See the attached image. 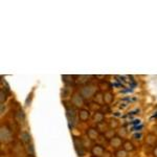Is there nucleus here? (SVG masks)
<instances>
[{
	"label": "nucleus",
	"mask_w": 157,
	"mask_h": 157,
	"mask_svg": "<svg viewBox=\"0 0 157 157\" xmlns=\"http://www.w3.org/2000/svg\"><path fill=\"white\" fill-rule=\"evenodd\" d=\"M133 137L135 138V139H137V140H140L141 137H143V134H141V133H139V134H134Z\"/></svg>",
	"instance_id": "obj_25"
},
{
	"label": "nucleus",
	"mask_w": 157,
	"mask_h": 157,
	"mask_svg": "<svg viewBox=\"0 0 157 157\" xmlns=\"http://www.w3.org/2000/svg\"><path fill=\"white\" fill-rule=\"evenodd\" d=\"M90 117V112L87 109H81L78 111V120H81L82 121H88V118Z\"/></svg>",
	"instance_id": "obj_9"
},
{
	"label": "nucleus",
	"mask_w": 157,
	"mask_h": 157,
	"mask_svg": "<svg viewBox=\"0 0 157 157\" xmlns=\"http://www.w3.org/2000/svg\"><path fill=\"white\" fill-rule=\"evenodd\" d=\"M100 110H101V112H102L103 113V114H104V113H108V112H110V108H109V105H105V106H101V109H100Z\"/></svg>",
	"instance_id": "obj_22"
},
{
	"label": "nucleus",
	"mask_w": 157,
	"mask_h": 157,
	"mask_svg": "<svg viewBox=\"0 0 157 157\" xmlns=\"http://www.w3.org/2000/svg\"><path fill=\"white\" fill-rule=\"evenodd\" d=\"M95 92H97V88L92 84H86L84 86H82V88H81V90H80V93L82 94V97L84 98H93Z\"/></svg>",
	"instance_id": "obj_2"
},
{
	"label": "nucleus",
	"mask_w": 157,
	"mask_h": 157,
	"mask_svg": "<svg viewBox=\"0 0 157 157\" xmlns=\"http://www.w3.org/2000/svg\"><path fill=\"white\" fill-rule=\"evenodd\" d=\"M25 151L27 152V154H29V156H34L35 148H34V146H33L32 144H27L26 147H25Z\"/></svg>",
	"instance_id": "obj_18"
},
{
	"label": "nucleus",
	"mask_w": 157,
	"mask_h": 157,
	"mask_svg": "<svg viewBox=\"0 0 157 157\" xmlns=\"http://www.w3.org/2000/svg\"><path fill=\"white\" fill-rule=\"evenodd\" d=\"M62 80L64 81L65 84L71 85V84H73V83L75 82V75H62Z\"/></svg>",
	"instance_id": "obj_16"
},
{
	"label": "nucleus",
	"mask_w": 157,
	"mask_h": 157,
	"mask_svg": "<svg viewBox=\"0 0 157 157\" xmlns=\"http://www.w3.org/2000/svg\"><path fill=\"white\" fill-rule=\"evenodd\" d=\"M156 143H157V136L155 134L153 133L148 134V136H147V144L149 146H154Z\"/></svg>",
	"instance_id": "obj_15"
},
{
	"label": "nucleus",
	"mask_w": 157,
	"mask_h": 157,
	"mask_svg": "<svg viewBox=\"0 0 157 157\" xmlns=\"http://www.w3.org/2000/svg\"><path fill=\"white\" fill-rule=\"evenodd\" d=\"M0 95H1V98H0V102H1V104H3L6 100V94L4 93V91L2 89H1V91H0Z\"/></svg>",
	"instance_id": "obj_24"
},
{
	"label": "nucleus",
	"mask_w": 157,
	"mask_h": 157,
	"mask_svg": "<svg viewBox=\"0 0 157 157\" xmlns=\"http://www.w3.org/2000/svg\"><path fill=\"white\" fill-rule=\"evenodd\" d=\"M153 154H154V156L157 157V147L155 149H154V151H153Z\"/></svg>",
	"instance_id": "obj_26"
},
{
	"label": "nucleus",
	"mask_w": 157,
	"mask_h": 157,
	"mask_svg": "<svg viewBox=\"0 0 157 157\" xmlns=\"http://www.w3.org/2000/svg\"><path fill=\"white\" fill-rule=\"evenodd\" d=\"M91 153H92L93 156L101 157L105 153V148H104L102 145H94L91 148Z\"/></svg>",
	"instance_id": "obj_7"
},
{
	"label": "nucleus",
	"mask_w": 157,
	"mask_h": 157,
	"mask_svg": "<svg viewBox=\"0 0 157 157\" xmlns=\"http://www.w3.org/2000/svg\"><path fill=\"white\" fill-rule=\"evenodd\" d=\"M115 155H116L115 157H127V152L125 150H118L116 151Z\"/></svg>",
	"instance_id": "obj_21"
},
{
	"label": "nucleus",
	"mask_w": 157,
	"mask_h": 157,
	"mask_svg": "<svg viewBox=\"0 0 157 157\" xmlns=\"http://www.w3.org/2000/svg\"><path fill=\"white\" fill-rule=\"evenodd\" d=\"M15 120L18 121V123H22V121L25 120V114H24L23 110L18 109V110L15 112Z\"/></svg>",
	"instance_id": "obj_14"
},
{
	"label": "nucleus",
	"mask_w": 157,
	"mask_h": 157,
	"mask_svg": "<svg viewBox=\"0 0 157 157\" xmlns=\"http://www.w3.org/2000/svg\"><path fill=\"white\" fill-rule=\"evenodd\" d=\"M87 136L90 140H97L100 137V134H98V128H93V127H90L87 129Z\"/></svg>",
	"instance_id": "obj_6"
},
{
	"label": "nucleus",
	"mask_w": 157,
	"mask_h": 157,
	"mask_svg": "<svg viewBox=\"0 0 157 157\" xmlns=\"http://www.w3.org/2000/svg\"><path fill=\"white\" fill-rule=\"evenodd\" d=\"M65 106H66V115L68 118V123H69V127L71 128L78 123L77 121L78 117V111L77 110V107H75L73 105Z\"/></svg>",
	"instance_id": "obj_1"
},
{
	"label": "nucleus",
	"mask_w": 157,
	"mask_h": 157,
	"mask_svg": "<svg viewBox=\"0 0 157 157\" xmlns=\"http://www.w3.org/2000/svg\"><path fill=\"white\" fill-rule=\"evenodd\" d=\"M27 157H34V156H27Z\"/></svg>",
	"instance_id": "obj_27"
},
{
	"label": "nucleus",
	"mask_w": 157,
	"mask_h": 157,
	"mask_svg": "<svg viewBox=\"0 0 157 157\" xmlns=\"http://www.w3.org/2000/svg\"><path fill=\"white\" fill-rule=\"evenodd\" d=\"M92 157H98V156H92Z\"/></svg>",
	"instance_id": "obj_28"
},
{
	"label": "nucleus",
	"mask_w": 157,
	"mask_h": 157,
	"mask_svg": "<svg viewBox=\"0 0 157 157\" xmlns=\"http://www.w3.org/2000/svg\"><path fill=\"white\" fill-rule=\"evenodd\" d=\"M104 136H105V138H107L108 140H110L112 137H114V131L112 130V129H110V130H107L105 133H104Z\"/></svg>",
	"instance_id": "obj_19"
},
{
	"label": "nucleus",
	"mask_w": 157,
	"mask_h": 157,
	"mask_svg": "<svg viewBox=\"0 0 157 157\" xmlns=\"http://www.w3.org/2000/svg\"><path fill=\"white\" fill-rule=\"evenodd\" d=\"M30 138H32V137H30L29 133H27V132H22L21 134H20V139L23 141L25 145L30 144Z\"/></svg>",
	"instance_id": "obj_17"
},
{
	"label": "nucleus",
	"mask_w": 157,
	"mask_h": 157,
	"mask_svg": "<svg viewBox=\"0 0 157 157\" xmlns=\"http://www.w3.org/2000/svg\"><path fill=\"white\" fill-rule=\"evenodd\" d=\"M13 138L12 131L7 126H1L0 128V140L1 143H10Z\"/></svg>",
	"instance_id": "obj_3"
},
{
	"label": "nucleus",
	"mask_w": 157,
	"mask_h": 157,
	"mask_svg": "<svg viewBox=\"0 0 157 157\" xmlns=\"http://www.w3.org/2000/svg\"><path fill=\"white\" fill-rule=\"evenodd\" d=\"M113 100H114V95H113V93L111 91H107V92L104 93V102L107 105L112 103Z\"/></svg>",
	"instance_id": "obj_13"
},
{
	"label": "nucleus",
	"mask_w": 157,
	"mask_h": 157,
	"mask_svg": "<svg viewBox=\"0 0 157 157\" xmlns=\"http://www.w3.org/2000/svg\"><path fill=\"white\" fill-rule=\"evenodd\" d=\"M109 127L110 128H113V129H115V128H117L118 127V121L115 120V118H111L110 121H109Z\"/></svg>",
	"instance_id": "obj_20"
},
{
	"label": "nucleus",
	"mask_w": 157,
	"mask_h": 157,
	"mask_svg": "<svg viewBox=\"0 0 157 157\" xmlns=\"http://www.w3.org/2000/svg\"><path fill=\"white\" fill-rule=\"evenodd\" d=\"M93 100H94V102L98 104V105L103 106V104L105 103L104 102V93L102 91H97L95 94L93 95Z\"/></svg>",
	"instance_id": "obj_11"
},
{
	"label": "nucleus",
	"mask_w": 157,
	"mask_h": 157,
	"mask_svg": "<svg viewBox=\"0 0 157 157\" xmlns=\"http://www.w3.org/2000/svg\"><path fill=\"white\" fill-rule=\"evenodd\" d=\"M109 144H110L111 147L117 149V148H120L121 145H123L124 141H123V139H121V137H120L118 135H115L114 137H112L110 140H109Z\"/></svg>",
	"instance_id": "obj_8"
},
{
	"label": "nucleus",
	"mask_w": 157,
	"mask_h": 157,
	"mask_svg": "<svg viewBox=\"0 0 157 157\" xmlns=\"http://www.w3.org/2000/svg\"><path fill=\"white\" fill-rule=\"evenodd\" d=\"M123 150H125L126 152H132L135 150V146L130 140H125L123 144Z\"/></svg>",
	"instance_id": "obj_12"
},
{
	"label": "nucleus",
	"mask_w": 157,
	"mask_h": 157,
	"mask_svg": "<svg viewBox=\"0 0 157 157\" xmlns=\"http://www.w3.org/2000/svg\"><path fill=\"white\" fill-rule=\"evenodd\" d=\"M92 120L94 123H97V124H102L104 123V120H105V115L103 114L101 111H97V112H94V114L92 115Z\"/></svg>",
	"instance_id": "obj_10"
},
{
	"label": "nucleus",
	"mask_w": 157,
	"mask_h": 157,
	"mask_svg": "<svg viewBox=\"0 0 157 157\" xmlns=\"http://www.w3.org/2000/svg\"><path fill=\"white\" fill-rule=\"evenodd\" d=\"M73 146H75V150L77 152L78 157H82L85 155V145L83 143L82 138L80 137H73Z\"/></svg>",
	"instance_id": "obj_4"
},
{
	"label": "nucleus",
	"mask_w": 157,
	"mask_h": 157,
	"mask_svg": "<svg viewBox=\"0 0 157 157\" xmlns=\"http://www.w3.org/2000/svg\"><path fill=\"white\" fill-rule=\"evenodd\" d=\"M118 135H120V137H125L126 135H127V130H126V128H121L120 131H118Z\"/></svg>",
	"instance_id": "obj_23"
},
{
	"label": "nucleus",
	"mask_w": 157,
	"mask_h": 157,
	"mask_svg": "<svg viewBox=\"0 0 157 157\" xmlns=\"http://www.w3.org/2000/svg\"><path fill=\"white\" fill-rule=\"evenodd\" d=\"M71 104L75 107H82L85 104V98L80 92H75L71 97Z\"/></svg>",
	"instance_id": "obj_5"
}]
</instances>
